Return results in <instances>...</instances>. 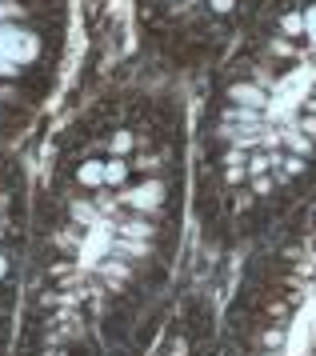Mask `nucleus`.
I'll use <instances>...</instances> for the list:
<instances>
[{
  "instance_id": "obj_1",
  "label": "nucleus",
  "mask_w": 316,
  "mask_h": 356,
  "mask_svg": "<svg viewBox=\"0 0 316 356\" xmlns=\"http://www.w3.org/2000/svg\"><path fill=\"white\" fill-rule=\"evenodd\" d=\"M192 136L160 72L100 84L64 120L29 200L13 356H116L176 292Z\"/></svg>"
},
{
  "instance_id": "obj_2",
  "label": "nucleus",
  "mask_w": 316,
  "mask_h": 356,
  "mask_svg": "<svg viewBox=\"0 0 316 356\" xmlns=\"http://www.w3.org/2000/svg\"><path fill=\"white\" fill-rule=\"evenodd\" d=\"M316 193V0H269L212 76L192 136L208 244H256Z\"/></svg>"
},
{
  "instance_id": "obj_3",
  "label": "nucleus",
  "mask_w": 316,
  "mask_h": 356,
  "mask_svg": "<svg viewBox=\"0 0 316 356\" xmlns=\"http://www.w3.org/2000/svg\"><path fill=\"white\" fill-rule=\"evenodd\" d=\"M221 356H316V193L256 241L221 312Z\"/></svg>"
},
{
  "instance_id": "obj_4",
  "label": "nucleus",
  "mask_w": 316,
  "mask_h": 356,
  "mask_svg": "<svg viewBox=\"0 0 316 356\" xmlns=\"http://www.w3.org/2000/svg\"><path fill=\"white\" fill-rule=\"evenodd\" d=\"M72 0H0V148L36 124L61 84Z\"/></svg>"
},
{
  "instance_id": "obj_5",
  "label": "nucleus",
  "mask_w": 316,
  "mask_h": 356,
  "mask_svg": "<svg viewBox=\"0 0 316 356\" xmlns=\"http://www.w3.org/2000/svg\"><path fill=\"white\" fill-rule=\"evenodd\" d=\"M264 8L269 0H132V29L148 72H200Z\"/></svg>"
},
{
  "instance_id": "obj_6",
  "label": "nucleus",
  "mask_w": 316,
  "mask_h": 356,
  "mask_svg": "<svg viewBox=\"0 0 316 356\" xmlns=\"http://www.w3.org/2000/svg\"><path fill=\"white\" fill-rule=\"evenodd\" d=\"M32 177L13 148H0V356L16 353L20 328V280L29 244Z\"/></svg>"
},
{
  "instance_id": "obj_7",
  "label": "nucleus",
  "mask_w": 316,
  "mask_h": 356,
  "mask_svg": "<svg viewBox=\"0 0 316 356\" xmlns=\"http://www.w3.org/2000/svg\"><path fill=\"white\" fill-rule=\"evenodd\" d=\"M116 356H221V321L205 289L180 284Z\"/></svg>"
}]
</instances>
